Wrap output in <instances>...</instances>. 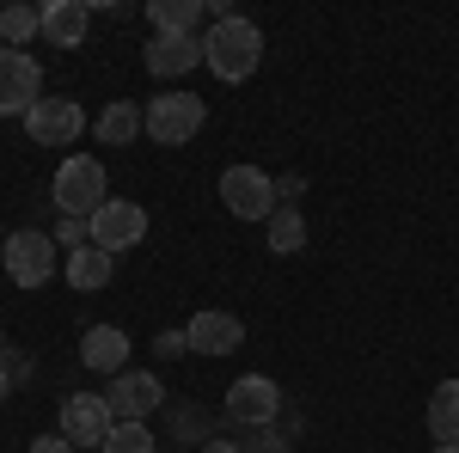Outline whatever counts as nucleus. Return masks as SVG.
I'll use <instances>...</instances> for the list:
<instances>
[{
    "label": "nucleus",
    "mask_w": 459,
    "mask_h": 453,
    "mask_svg": "<svg viewBox=\"0 0 459 453\" xmlns=\"http://www.w3.org/2000/svg\"><path fill=\"white\" fill-rule=\"evenodd\" d=\"M203 68H214V80H227V86L251 80V74L264 68V31L251 25L246 13L209 25V37H203Z\"/></svg>",
    "instance_id": "obj_1"
},
{
    "label": "nucleus",
    "mask_w": 459,
    "mask_h": 453,
    "mask_svg": "<svg viewBox=\"0 0 459 453\" xmlns=\"http://www.w3.org/2000/svg\"><path fill=\"white\" fill-rule=\"evenodd\" d=\"M203 123H209V105H203L196 92H184V86L147 99V110H142V135H153L160 147H184Z\"/></svg>",
    "instance_id": "obj_2"
},
{
    "label": "nucleus",
    "mask_w": 459,
    "mask_h": 453,
    "mask_svg": "<svg viewBox=\"0 0 459 453\" xmlns=\"http://www.w3.org/2000/svg\"><path fill=\"white\" fill-rule=\"evenodd\" d=\"M105 203H110L105 166H99L92 153H68V160H62V172H56V209L74 214V221H92Z\"/></svg>",
    "instance_id": "obj_3"
},
{
    "label": "nucleus",
    "mask_w": 459,
    "mask_h": 453,
    "mask_svg": "<svg viewBox=\"0 0 459 453\" xmlns=\"http://www.w3.org/2000/svg\"><path fill=\"white\" fill-rule=\"evenodd\" d=\"M221 203L239 221H270V214L282 209V190H276V178L264 172V166H227L221 172Z\"/></svg>",
    "instance_id": "obj_4"
},
{
    "label": "nucleus",
    "mask_w": 459,
    "mask_h": 453,
    "mask_svg": "<svg viewBox=\"0 0 459 453\" xmlns=\"http://www.w3.org/2000/svg\"><path fill=\"white\" fill-rule=\"evenodd\" d=\"M0 264H6V276L19 282V288H43V282L56 276V240L37 233V227H19L0 245Z\"/></svg>",
    "instance_id": "obj_5"
},
{
    "label": "nucleus",
    "mask_w": 459,
    "mask_h": 453,
    "mask_svg": "<svg viewBox=\"0 0 459 453\" xmlns=\"http://www.w3.org/2000/svg\"><path fill=\"white\" fill-rule=\"evenodd\" d=\"M221 411H227V423H239V429H270L276 411H282V386L270 380V374H239V380L227 386Z\"/></svg>",
    "instance_id": "obj_6"
},
{
    "label": "nucleus",
    "mask_w": 459,
    "mask_h": 453,
    "mask_svg": "<svg viewBox=\"0 0 459 453\" xmlns=\"http://www.w3.org/2000/svg\"><path fill=\"white\" fill-rule=\"evenodd\" d=\"M86 227H92V245L117 257V251H135V245L147 240V209H142V203H129V196H110Z\"/></svg>",
    "instance_id": "obj_7"
},
{
    "label": "nucleus",
    "mask_w": 459,
    "mask_h": 453,
    "mask_svg": "<svg viewBox=\"0 0 459 453\" xmlns=\"http://www.w3.org/2000/svg\"><path fill=\"white\" fill-rule=\"evenodd\" d=\"M110 429H117V411L105 405V392H68L62 398V435L74 448H105Z\"/></svg>",
    "instance_id": "obj_8"
},
{
    "label": "nucleus",
    "mask_w": 459,
    "mask_h": 453,
    "mask_svg": "<svg viewBox=\"0 0 459 453\" xmlns=\"http://www.w3.org/2000/svg\"><path fill=\"white\" fill-rule=\"evenodd\" d=\"M43 99V68L25 49H0V117H31Z\"/></svg>",
    "instance_id": "obj_9"
},
{
    "label": "nucleus",
    "mask_w": 459,
    "mask_h": 453,
    "mask_svg": "<svg viewBox=\"0 0 459 453\" xmlns=\"http://www.w3.org/2000/svg\"><path fill=\"white\" fill-rule=\"evenodd\" d=\"M105 405L117 411V423H147L166 405V386H160V374H147V368H123V374L110 380Z\"/></svg>",
    "instance_id": "obj_10"
},
{
    "label": "nucleus",
    "mask_w": 459,
    "mask_h": 453,
    "mask_svg": "<svg viewBox=\"0 0 459 453\" xmlns=\"http://www.w3.org/2000/svg\"><path fill=\"white\" fill-rule=\"evenodd\" d=\"M86 129V110L74 105V99H37V110L25 117V135L37 147H74Z\"/></svg>",
    "instance_id": "obj_11"
},
{
    "label": "nucleus",
    "mask_w": 459,
    "mask_h": 453,
    "mask_svg": "<svg viewBox=\"0 0 459 453\" xmlns=\"http://www.w3.org/2000/svg\"><path fill=\"white\" fill-rule=\"evenodd\" d=\"M184 337H190L196 355H233V349L246 344V325L233 313H221V307H203V313L184 325Z\"/></svg>",
    "instance_id": "obj_12"
},
{
    "label": "nucleus",
    "mask_w": 459,
    "mask_h": 453,
    "mask_svg": "<svg viewBox=\"0 0 459 453\" xmlns=\"http://www.w3.org/2000/svg\"><path fill=\"white\" fill-rule=\"evenodd\" d=\"M142 62H147L153 80H178V74L203 68V37H153Z\"/></svg>",
    "instance_id": "obj_13"
},
{
    "label": "nucleus",
    "mask_w": 459,
    "mask_h": 453,
    "mask_svg": "<svg viewBox=\"0 0 459 453\" xmlns=\"http://www.w3.org/2000/svg\"><path fill=\"white\" fill-rule=\"evenodd\" d=\"M80 362L92 368V374H123V362H129V331L123 325H92L86 337H80Z\"/></svg>",
    "instance_id": "obj_14"
},
{
    "label": "nucleus",
    "mask_w": 459,
    "mask_h": 453,
    "mask_svg": "<svg viewBox=\"0 0 459 453\" xmlns=\"http://www.w3.org/2000/svg\"><path fill=\"white\" fill-rule=\"evenodd\" d=\"M92 31V6L86 0H49L43 6V37L56 43V49H80Z\"/></svg>",
    "instance_id": "obj_15"
},
{
    "label": "nucleus",
    "mask_w": 459,
    "mask_h": 453,
    "mask_svg": "<svg viewBox=\"0 0 459 453\" xmlns=\"http://www.w3.org/2000/svg\"><path fill=\"white\" fill-rule=\"evenodd\" d=\"M203 0H147V19H153V37H196L203 25Z\"/></svg>",
    "instance_id": "obj_16"
},
{
    "label": "nucleus",
    "mask_w": 459,
    "mask_h": 453,
    "mask_svg": "<svg viewBox=\"0 0 459 453\" xmlns=\"http://www.w3.org/2000/svg\"><path fill=\"white\" fill-rule=\"evenodd\" d=\"M110 270H117V257H110V251H99V245L68 251V288H80V294H99V288L110 282Z\"/></svg>",
    "instance_id": "obj_17"
},
{
    "label": "nucleus",
    "mask_w": 459,
    "mask_h": 453,
    "mask_svg": "<svg viewBox=\"0 0 459 453\" xmlns=\"http://www.w3.org/2000/svg\"><path fill=\"white\" fill-rule=\"evenodd\" d=\"M429 435H435V448L459 441V380H441L429 392Z\"/></svg>",
    "instance_id": "obj_18"
},
{
    "label": "nucleus",
    "mask_w": 459,
    "mask_h": 453,
    "mask_svg": "<svg viewBox=\"0 0 459 453\" xmlns=\"http://www.w3.org/2000/svg\"><path fill=\"white\" fill-rule=\"evenodd\" d=\"M264 240H270V251H276V257H294V251L307 245V221H300V209H294V203H282V209L264 221Z\"/></svg>",
    "instance_id": "obj_19"
},
{
    "label": "nucleus",
    "mask_w": 459,
    "mask_h": 453,
    "mask_svg": "<svg viewBox=\"0 0 459 453\" xmlns=\"http://www.w3.org/2000/svg\"><path fill=\"white\" fill-rule=\"evenodd\" d=\"M135 135H142V110L129 105V99H110L105 117H99V141L105 147H129Z\"/></svg>",
    "instance_id": "obj_20"
},
{
    "label": "nucleus",
    "mask_w": 459,
    "mask_h": 453,
    "mask_svg": "<svg viewBox=\"0 0 459 453\" xmlns=\"http://www.w3.org/2000/svg\"><path fill=\"white\" fill-rule=\"evenodd\" d=\"M0 37H6V49H25L31 37H43V6H25V0L6 6L0 13Z\"/></svg>",
    "instance_id": "obj_21"
},
{
    "label": "nucleus",
    "mask_w": 459,
    "mask_h": 453,
    "mask_svg": "<svg viewBox=\"0 0 459 453\" xmlns=\"http://www.w3.org/2000/svg\"><path fill=\"white\" fill-rule=\"evenodd\" d=\"M99 453H160V441H153V429H147V423H117V429H110V441Z\"/></svg>",
    "instance_id": "obj_22"
},
{
    "label": "nucleus",
    "mask_w": 459,
    "mask_h": 453,
    "mask_svg": "<svg viewBox=\"0 0 459 453\" xmlns=\"http://www.w3.org/2000/svg\"><path fill=\"white\" fill-rule=\"evenodd\" d=\"M49 240H56V245H68V251H80V245H92V227H86V221H74V214H62Z\"/></svg>",
    "instance_id": "obj_23"
},
{
    "label": "nucleus",
    "mask_w": 459,
    "mask_h": 453,
    "mask_svg": "<svg viewBox=\"0 0 459 453\" xmlns=\"http://www.w3.org/2000/svg\"><path fill=\"white\" fill-rule=\"evenodd\" d=\"M239 453H294V441H282L276 429H251V441H239Z\"/></svg>",
    "instance_id": "obj_24"
},
{
    "label": "nucleus",
    "mask_w": 459,
    "mask_h": 453,
    "mask_svg": "<svg viewBox=\"0 0 459 453\" xmlns=\"http://www.w3.org/2000/svg\"><path fill=\"white\" fill-rule=\"evenodd\" d=\"M153 355H160V362H178V355H190V337H184V331H160V337H153Z\"/></svg>",
    "instance_id": "obj_25"
},
{
    "label": "nucleus",
    "mask_w": 459,
    "mask_h": 453,
    "mask_svg": "<svg viewBox=\"0 0 459 453\" xmlns=\"http://www.w3.org/2000/svg\"><path fill=\"white\" fill-rule=\"evenodd\" d=\"M31 453H80V448H74L62 429H49V435H37V441H31Z\"/></svg>",
    "instance_id": "obj_26"
},
{
    "label": "nucleus",
    "mask_w": 459,
    "mask_h": 453,
    "mask_svg": "<svg viewBox=\"0 0 459 453\" xmlns=\"http://www.w3.org/2000/svg\"><path fill=\"white\" fill-rule=\"evenodd\" d=\"M203 453H239V441H227V435H209V441H203Z\"/></svg>",
    "instance_id": "obj_27"
},
{
    "label": "nucleus",
    "mask_w": 459,
    "mask_h": 453,
    "mask_svg": "<svg viewBox=\"0 0 459 453\" xmlns=\"http://www.w3.org/2000/svg\"><path fill=\"white\" fill-rule=\"evenodd\" d=\"M6 398H13V374L0 368V405H6Z\"/></svg>",
    "instance_id": "obj_28"
},
{
    "label": "nucleus",
    "mask_w": 459,
    "mask_h": 453,
    "mask_svg": "<svg viewBox=\"0 0 459 453\" xmlns=\"http://www.w3.org/2000/svg\"><path fill=\"white\" fill-rule=\"evenodd\" d=\"M435 453H459V441H447V448H435Z\"/></svg>",
    "instance_id": "obj_29"
},
{
    "label": "nucleus",
    "mask_w": 459,
    "mask_h": 453,
    "mask_svg": "<svg viewBox=\"0 0 459 453\" xmlns=\"http://www.w3.org/2000/svg\"><path fill=\"white\" fill-rule=\"evenodd\" d=\"M0 349H6V331H0Z\"/></svg>",
    "instance_id": "obj_30"
}]
</instances>
